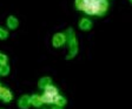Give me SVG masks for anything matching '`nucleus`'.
Listing matches in <instances>:
<instances>
[{"mask_svg":"<svg viewBox=\"0 0 132 109\" xmlns=\"http://www.w3.org/2000/svg\"><path fill=\"white\" fill-rule=\"evenodd\" d=\"M98 3L99 0H85V6L82 11L88 15H97L98 14Z\"/></svg>","mask_w":132,"mask_h":109,"instance_id":"obj_2","label":"nucleus"},{"mask_svg":"<svg viewBox=\"0 0 132 109\" xmlns=\"http://www.w3.org/2000/svg\"><path fill=\"white\" fill-rule=\"evenodd\" d=\"M130 1H131V3H132V0H130Z\"/></svg>","mask_w":132,"mask_h":109,"instance_id":"obj_19","label":"nucleus"},{"mask_svg":"<svg viewBox=\"0 0 132 109\" xmlns=\"http://www.w3.org/2000/svg\"><path fill=\"white\" fill-rule=\"evenodd\" d=\"M55 97H57V96H52V95L46 94V93H44L43 95H41L43 102H44L45 104H53L54 103V101H55Z\"/></svg>","mask_w":132,"mask_h":109,"instance_id":"obj_10","label":"nucleus"},{"mask_svg":"<svg viewBox=\"0 0 132 109\" xmlns=\"http://www.w3.org/2000/svg\"><path fill=\"white\" fill-rule=\"evenodd\" d=\"M67 42H69V46H70V53L67 55V59H72L77 55L78 52V45H77V40H76V36H74V32L72 28H69L67 29Z\"/></svg>","mask_w":132,"mask_h":109,"instance_id":"obj_1","label":"nucleus"},{"mask_svg":"<svg viewBox=\"0 0 132 109\" xmlns=\"http://www.w3.org/2000/svg\"><path fill=\"white\" fill-rule=\"evenodd\" d=\"M12 98H13V95H12L11 90L6 87L0 86V100H3L5 103H7V102L12 101Z\"/></svg>","mask_w":132,"mask_h":109,"instance_id":"obj_4","label":"nucleus"},{"mask_svg":"<svg viewBox=\"0 0 132 109\" xmlns=\"http://www.w3.org/2000/svg\"><path fill=\"white\" fill-rule=\"evenodd\" d=\"M43 98H41V96L37 95V94H34V95L31 96V104L34 107H37V108H39V107L43 106Z\"/></svg>","mask_w":132,"mask_h":109,"instance_id":"obj_8","label":"nucleus"},{"mask_svg":"<svg viewBox=\"0 0 132 109\" xmlns=\"http://www.w3.org/2000/svg\"><path fill=\"white\" fill-rule=\"evenodd\" d=\"M51 82H52L51 77H41L39 80V88L40 89H45V88H47L51 85Z\"/></svg>","mask_w":132,"mask_h":109,"instance_id":"obj_11","label":"nucleus"},{"mask_svg":"<svg viewBox=\"0 0 132 109\" xmlns=\"http://www.w3.org/2000/svg\"><path fill=\"white\" fill-rule=\"evenodd\" d=\"M79 28L82 31H90L92 28V21L86 18H82L79 21Z\"/></svg>","mask_w":132,"mask_h":109,"instance_id":"obj_7","label":"nucleus"},{"mask_svg":"<svg viewBox=\"0 0 132 109\" xmlns=\"http://www.w3.org/2000/svg\"><path fill=\"white\" fill-rule=\"evenodd\" d=\"M107 8H109V3L107 0H99L98 3V16H103L105 13L107 12Z\"/></svg>","mask_w":132,"mask_h":109,"instance_id":"obj_6","label":"nucleus"},{"mask_svg":"<svg viewBox=\"0 0 132 109\" xmlns=\"http://www.w3.org/2000/svg\"><path fill=\"white\" fill-rule=\"evenodd\" d=\"M76 8L79 9V11H82V8L85 6V0H76Z\"/></svg>","mask_w":132,"mask_h":109,"instance_id":"obj_15","label":"nucleus"},{"mask_svg":"<svg viewBox=\"0 0 132 109\" xmlns=\"http://www.w3.org/2000/svg\"><path fill=\"white\" fill-rule=\"evenodd\" d=\"M0 55H1V53H0Z\"/></svg>","mask_w":132,"mask_h":109,"instance_id":"obj_20","label":"nucleus"},{"mask_svg":"<svg viewBox=\"0 0 132 109\" xmlns=\"http://www.w3.org/2000/svg\"><path fill=\"white\" fill-rule=\"evenodd\" d=\"M0 75H1V71H0Z\"/></svg>","mask_w":132,"mask_h":109,"instance_id":"obj_18","label":"nucleus"},{"mask_svg":"<svg viewBox=\"0 0 132 109\" xmlns=\"http://www.w3.org/2000/svg\"><path fill=\"white\" fill-rule=\"evenodd\" d=\"M52 109H61V108H60V107H57V106H55L54 108H52Z\"/></svg>","mask_w":132,"mask_h":109,"instance_id":"obj_17","label":"nucleus"},{"mask_svg":"<svg viewBox=\"0 0 132 109\" xmlns=\"http://www.w3.org/2000/svg\"><path fill=\"white\" fill-rule=\"evenodd\" d=\"M44 93L50 94V95H52V96H58V95H59V94H58L57 87H54V86H52V85H50L47 88H45V89H44Z\"/></svg>","mask_w":132,"mask_h":109,"instance_id":"obj_12","label":"nucleus"},{"mask_svg":"<svg viewBox=\"0 0 132 109\" xmlns=\"http://www.w3.org/2000/svg\"><path fill=\"white\" fill-rule=\"evenodd\" d=\"M0 71H1V75L5 76L10 73V67H8L7 63H4V65H0Z\"/></svg>","mask_w":132,"mask_h":109,"instance_id":"obj_14","label":"nucleus"},{"mask_svg":"<svg viewBox=\"0 0 132 109\" xmlns=\"http://www.w3.org/2000/svg\"><path fill=\"white\" fill-rule=\"evenodd\" d=\"M18 25H19V21H18V19H16L15 16H13V15L8 16V19H7V27L10 28V29H15V28L18 27Z\"/></svg>","mask_w":132,"mask_h":109,"instance_id":"obj_9","label":"nucleus"},{"mask_svg":"<svg viewBox=\"0 0 132 109\" xmlns=\"http://www.w3.org/2000/svg\"><path fill=\"white\" fill-rule=\"evenodd\" d=\"M54 104L57 107H64L66 104V98L64 97V96H61V95H58L57 97H55V101H54Z\"/></svg>","mask_w":132,"mask_h":109,"instance_id":"obj_13","label":"nucleus"},{"mask_svg":"<svg viewBox=\"0 0 132 109\" xmlns=\"http://www.w3.org/2000/svg\"><path fill=\"white\" fill-rule=\"evenodd\" d=\"M18 106L21 109H28L31 106V97L28 95H22L18 101Z\"/></svg>","mask_w":132,"mask_h":109,"instance_id":"obj_5","label":"nucleus"},{"mask_svg":"<svg viewBox=\"0 0 132 109\" xmlns=\"http://www.w3.org/2000/svg\"><path fill=\"white\" fill-rule=\"evenodd\" d=\"M65 42H66V34L65 33H57V34H54V36H53V39H52V44L55 48L61 47Z\"/></svg>","mask_w":132,"mask_h":109,"instance_id":"obj_3","label":"nucleus"},{"mask_svg":"<svg viewBox=\"0 0 132 109\" xmlns=\"http://www.w3.org/2000/svg\"><path fill=\"white\" fill-rule=\"evenodd\" d=\"M7 36H8V33H7V31L0 27V39H1V40H5V39L7 38Z\"/></svg>","mask_w":132,"mask_h":109,"instance_id":"obj_16","label":"nucleus"}]
</instances>
